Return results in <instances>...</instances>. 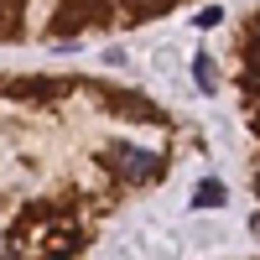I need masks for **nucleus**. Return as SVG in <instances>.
<instances>
[{"label":"nucleus","instance_id":"f03ea898","mask_svg":"<svg viewBox=\"0 0 260 260\" xmlns=\"http://www.w3.org/2000/svg\"><path fill=\"white\" fill-rule=\"evenodd\" d=\"M68 83H52V78H16V89L11 94H37V99H47V94H62Z\"/></svg>","mask_w":260,"mask_h":260},{"label":"nucleus","instance_id":"f257e3e1","mask_svg":"<svg viewBox=\"0 0 260 260\" xmlns=\"http://www.w3.org/2000/svg\"><path fill=\"white\" fill-rule=\"evenodd\" d=\"M99 167H104V172H115L120 182H156L167 161L156 156V151H141V146H125V141H110V146L99 151Z\"/></svg>","mask_w":260,"mask_h":260},{"label":"nucleus","instance_id":"423d86ee","mask_svg":"<svg viewBox=\"0 0 260 260\" xmlns=\"http://www.w3.org/2000/svg\"><path fill=\"white\" fill-rule=\"evenodd\" d=\"M255 192H260V177H255Z\"/></svg>","mask_w":260,"mask_h":260},{"label":"nucleus","instance_id":"39448f33","mask_svg":"<svg viewBox=\"0 0 260 260\" xmlns=\"http://www.w3.org/2000/svg\"><path fill=\"white\" fill-rule=\"evenodd\" d=\"M161 11H172V0H141L136 16H161Z\"/></svg>","mask_w":260,"mask_h":260},{"label":"nucleus","instance_id":"20e7f679","mask_svg":"<svg viewBox=\"0 0 260 260\" xmlns=\"http://www.w3.org/2000/svg\"><path fill=\"white\" fill-rule=\"evenodd\" d=\"M192 78H198L203 89H213V62L208 57H192Z\"/></svg>","mask_w":260,"mask_h":260},{"label":"nucleus","instance_id":"7ed1b4c3","mask_svg":"<svg viewBox=\"0 0 260 260\" xmlns=\"http://www.w3.org/2000/svg\"><path fill=\"white\" fill-rule=\"evenodd\" d=\"M224 198H229L224 182H203V187H198V198H192V208H219Z\"/></svg>","mask_w":260,"mask_h":260}]
</instances>
